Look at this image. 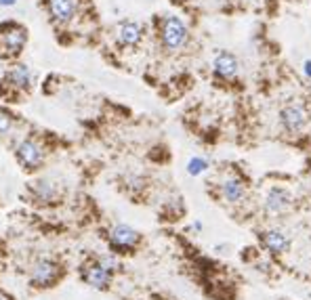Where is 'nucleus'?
<instances>
[{"mask_svg":"<svg viewBox=\"0 0 311 300\" xmlns=\"http://www.w3.org/2000/svg\"><path fill=\"white\" fill-rule=\"evenodd\" d=\"M120 269V262L116 258V254H93L87 258V262L80 267V279L87 286H91L93 290H109L114 284V277Z\"/></svg>","mask_w":311,"mask_h":300,"instance_id":"nucleus-1","label":"nucleus"},{"mask_svg":"<svg viewBox=\"0 0 311 300\" xmlns=\"http://www.w3.org/2000/svg\"><path fill=\"white\" fill-rule=\"evenodd\" d=\"M63 267L59 265L55 258H36L34 265L30 269V288L34 290H49V288H55L63 279Z\"/></svg>","mask_w":311,"mask_h":300,"instance_id":"nucleus-2","label":"nucleus"},{"mask_svg":"<svg viewBox=\"0 0 311 300\" xmlns=\"http://www.w3.org/2000/svg\"><path fill=\"white\" fill-rule=\"evenodd\" d=\"M143 241V235L128 227V225H114L109 231H107V246L111 250V254H135L137 248L141 246Z\"/></svg>","mask_w":311,"mask_h":300,"instance_id":"nucleus-3","label":"nucleus"},{"mask_svg":"<svg viewBox=\"0 0 311 300\" xmlns=\"http://www.w3.org/2000/svg\"><path fill=\"white\" fill-rule=\"evenodd\" d=\"M15 157L25 170H38L44 164V149L40 147L38 141L23 139L21 143L15 147Z\"/></svg>","mask_w":311,"mask_h":300,"instance_id":"nucleus-4","label":"nucleus"},{"mask_svg":"<svg viewBox=\"0 0 311 300\" xmlns=\"http://www.w3.org/2000/svg\"><path fill=\"white\" fill-rule=\"evenodd\" d=\"M162 42L166 49L179 51L187 42V27L179 17H166L162 23Z\"/></svg>","mask_w":311,"mask_h":300,"instance_id":"nucleus-5","label":"nucleus"},{"mask_svg":"<svg viewBox=\"0 0 311 300\" xmlns=\"http://www.w3.org/2000/svg\"><path fill=\"white\" fill-rule=\"evenodd\" d=\"M307 120H309L307 109L301 105V103H288V105H284L280 109V122L288 133H299V130H303Z\"/></svg>","mask_w":311,"mask_h":300,"instance_id":"nucleus-6","label":"nucleus"},{"mask_svg":"<svg viewBox=\"0 0 311 300\" xmlns=\"http://www.w3.org/2000/svg\"><path fill=\"white\" fill-rule=\"evenodd\" d=\"M261 243H263V248H265L269 254H286V252L290 250V239L288 235H284L282 231L278 229H269V231H263L261 233Z\"/></svg>","mask_w":311,"mask_h":300,"instance_id":"nucleus-7","label":"nucleus"},{"mask_svg":"<svg viewBox=\"0 0 311 300\" xmlns=\"http://www.w3.org/2000/svg\"><path fill=\"white\" fill-rule=\"evenodd\" d=\"M27 42V34L21 25H11V30L2 32V46L6 53L19 55L23 51V46Z\"/></svg>","mask_w":311,"mask_h":300,"instance_id":"nucleus-8","label":"nucleus"},{"mask_svg":"<svg viewBox=\"0 0 311 300\" xmlns=\"http://www.w3.org/2000/svg\"><path fill=\"white\" fill-rule=\"evenodd\" d=\"M290 193L286 189H282V187H273L269 189L267 198H265V210L269 214H282L290 208Z\"/></svg>","mask_w":311,"mask_h":300,"instance_id":"nucleus-9","label":"nucleus"},{"mask_svg":"<svg viewBox=\"0 0 311 300\" xmlns=\"http://www.w3.org/2000/svg\"><path fill=\"white\" fill-rule=\"evenodd\" d=\"M212 68L216 72V76L221 78H233L235 74H238V59H235V55L227 53V51H221L214 55V61H212Z\"/></svg>","mask_w":311,"mask_h":300,"instance_id":"nucleus-10","label":"nucleus"},{"mask_svg":"<svg viewBox=\"0 0 311 300\" xmlns=\"http://www.w3.org/2000/svg\"><path fill=\"white\" fill-rule=\"evenodd\" d=\"M49 11L57 21H70L78 11V0H49Z\"/></svg>","mask_w":311,"mask_h":300,"instance_id":"nucleus-11","label":"nucleus"},{"mask_svg":"<svg viewBox=\"0 0 311 300\" xmlns=\"http://www.w3.org/2000/svg\"><path fill=\"white\" fill-rule=\"evenodd\" d=\"M221 195H223V200L227 202V204H240L244 198H246V185H244L240 179H227V181H223L221 185Z\"/></svg>","mask_w":311,"mask_h":300,"instance_id":"nucleus-12","label":"nucleus"},{"mask_svg":"<svg viewBox=\"0 0 311 300\" xmlns=\"http://www.w3.org/2000/svg\"><path fill=\"white\" fill-rule=\"evenodd\" d=\"M141 36H143V30H141V23H137V21H130V19L122 21L120 27H118V40H120V44H124V46L139 44Z\"/></svg>","mask_w":311,"mask_h":300,"instance_id":"nucleus-13","label":"nucleus"},{"mask_svg":"<svg viewBox=\"0 0 311 300\" xmlns=\"http://www.w3.org/2000/svg\"><path fill=\"white\" fill-rule=\"evenodd\" d=\"M32 193H34V200L40 202V204H51L57 198V185L49 179H40L32 185Z\"/></svg>","mask_w":311,"mask_h":300,"instance_id":"nucleus-14","label":"nucleus"},{"mask_svg":"<svg viewBox=\"0 0 311 300\" xmlns=\"http://www.w3.org/2000/svg\"><path fill=\"white\" fill-rule=\"evenodd\" d=\"M6 80L13 84L15 88H21V90H27L32 86V72L27 65L19 63V65H15V68L6 74Z\"/></svg>","mask_w":311,"mask_h":300,"instance_id":"nucleus-15","label":"nucleus"},{"mask_svg":"<svg viewBox=\"0 0 311 300\" xmlns=\"http://www.w3.org/2000/svg\"><path fill=\"white\" fill-rule=\"evenodd\" d=\"M206 168H208V162H206L204 157H192L190 164H187V172L192 176H198V174H202Z\"/></svg>","mask_w":311,"mask_h":300,"instance_id":"nucleus-16","label":"nucleus"},{"mask_svg":"<svg viewBox=\"0 0 311 300\" xmlns=\"http://www.w3.org/2000/svg\"><path fill=\"white\" fill-rule=\"evenodd\" d=\"M13 124H15V120H13V116L8 114V111H4V109H0V137H4V135H8L11 133V128H13Z\"/></svg>","mask_w":311,"mask_h":300,"instance_id":"nucleus-17","label":"nucleus"},{"mask_svg":"<svg viewBox=\"0 0 311 300\" xmlns=\"http://www.w3.org/2000/svg\"><path fill=\"white\" fill-rule=\"evenodd\" d=\"M0 300H15V298H13L11 294H6L4 290H0Z\"/></svg>","mask_w":311,"mask_h":300,"instance_id":"nucleus-18","label":"nucleus"},{"mask_svg":"<svg viewBox=\"0 0 311 300\" xmlns=\"http://www.w3.org/2000/svg\"><path fill=\"white\" fill-rule=\"evenodd\" d=\"M303 68H305V74H307V78H311V61H309V59L305 61V65H303Z\"/></svg>","mask_w":311,"mask_h":300,"instance_id":"nucleus-19","label":"nucleus"},{"mask_svg":"<svg viewBox=\"0 0 311 300\" xmlns=\"http://www.w3.org/2000/svg\"><path fill=\"white\" fill-rule=\"evenodd\" d=\"M17 0H0V6H13Z\"/></svg>","mask_w":311,"mask_h":300,"instance_id":"nucleus-20","label":"nucleus"}]
</instances>
